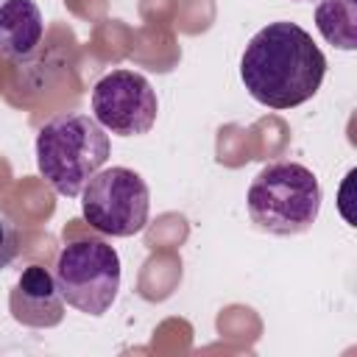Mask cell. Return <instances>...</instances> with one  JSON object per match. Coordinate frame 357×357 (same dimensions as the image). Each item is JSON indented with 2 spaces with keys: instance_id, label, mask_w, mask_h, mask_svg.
Returning <instances> with one entry per match:
<instances>
[{
  "instance_id": "obj_1",
  "label": "cell",
  "mask_w": 357,
  "mask_h": 357,
  "mask_svg": "<svg viewBox=\"0 0 357 357\" xmlns=\"http://www.w3.org/2000/svg\"><path fill=\"white\" fill-rule=\"evenodd\" d=\"M326 56L312 36L287 20L259 28L240 59V78L248 95L268 109H296L324 84Z\"/></svg>"
},
{
  "instance_id": "obj_2",
  "label": "cell",
  "mask_w": 357,
  "mask_h": 357,
  "mask_svg": "<svg viewBox=\"0 0 357 357\" xmlns=\"http://www.w3.org/2000/svg\"><path fill=\"white\" fill-rule=\"evenodd\" d=\"M109 151L106 128L89 114H59L36 134V167L67 198L81 195L84 184L106 165Z\"/></svg>"
},
{
  "instance_id": "obj_3",
  "label": "cell",
  "mask_w": 357,
  "mask_h": 357,
  "mask_svg": "<svg viewBox=\"0 0 357 357\" xmlns=\"http://www.w3.org/2000/svg\"><path fill=\"white\" fill-rule=\"evenodd\" d=\"M251 220L271 234H301L321 212V184L315 173L298 162L265 165L245 195Z\"/></svg>"
},
{
  "instance_id": "obj_4",
  "label": "cell",
  "mask_w": 357,
  "mask_h": 357,
  "mask_svg": "<svg viewBox=\"0 0 357 357\" xmlns=\"http://www.w3.org/2000/svg\"><path fill=\"white\" fill-rule=\"evenodd\" d=\"M53 279L70 307L103 315L120 290V257L103 240H73L59 251Z\"/></svg>"
},
{
  "instance_id": "obj_5",
  "label": "cell",
  "mask_w": 357,
  "mask_h": 357,
  "mask_svg": "<svg viewBox=\"0 0 357 357\" xmlns=\"http://www.w3.org/2000/svg\"><path fill=\"white\" fill-rule=\"evenodd\" d=\"M151 192L145 178L131 167L98 170L81 190L84 220L109 237H131L145 229Z\"/></svg>"
},
{
  "instance_id": "obj_6",
  "label": "cell",
  "mask_w": 357,
  "mask_h": 357,
  "mask_svg": "<svg viewBox=\"0 0 357 357\" xmlns=\"http://www.w3.org/2000/svg\"><path fill=\"white\" fill-rule=\"evenodd\" d=\"M156 112L159 100L151 81L134 70H112L92 86V114L117 137L148 134Z\"/></svg>"
},
{
  "instance_id": "obj_7",
  "label": "cell",
  "mask_w": 357,
  "mask_h": 357,
  "mask_svg": "<svg viewBox=\"0 0 357 357\" xmlns=\"http://www.w3.org/2000/svg\"><path fill=\"white\" fill-rule=\"evenodd\" d=\"M8 310L11 318L22 326H33V329L59 326L64 318V298L56 287L53 273L42 265L25 268L8 296Z\"/></svg>"
},
{
  "instance_id": "obj_8",
  "label": "cell",
  "mask_w": 357,
  "mask_h": 357,
  "mask_svg": "<svg viewBox=\"0 0 357 357\" xmlns=\"http://www.w3.org/2000/svg\"><path fill=\"white\" fill-rule=\"evenodd\" d=\"M45 22L33 0H3L0 3V56L28 59L39 39Z\"/></svg>"
},
{
  "instance_id": "obj_9",
  "label": "cell",
  "mask_w": 357,
  "mask_h": 357,
  "mask_svg": "<svg viewBox=\"0 0 357 357\" xmlns=\"http://www.w3.org/2000/svg\"><path fill=\"white\" fill-rule=\"evenodd\" d=\"M315 25L329 45H335L340 50L357 47L354 0H321L315 8Z\"/></svg>"
},
{
  "instance_id": "obj_10",
  "label": "cell",
  "mask_w": 357,
  "mask_h": 357,
  "mask_svg": "<svg viewBox=\"0 0 357 357\" xmlns=\"http://www.w3.org/2000/svg\"><path fill=\"white\" fill-rule=\"evenodd\" d=\"M20 254V237H17V229L0 218V268H8L14 262V257Z\"/></svg>"
}]
</instances>
